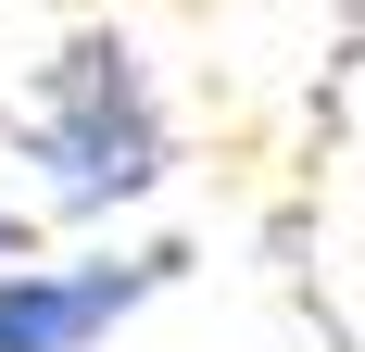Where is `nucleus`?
I'll list each match as a JSON object with an SVG mask.
<instances>
[{"label": "nucleus", "instance_id": "f257e3e1", "mask_svg": "<svg viewBox=\"0 0 365 352\" xmlns=\"http://www.w3.org/2000/svg\"><path fill=\"white\" fill-rule=\"evenodd\" d=\"M13 151L38 164L51 214H126V202H151L164 164H177V126H164V101H151L139 38L126 26H76L63 51L26 76Z\"/></svg>", "mask_w": 365, "mask_h": 352}, {"label": "nucleus", "instance_id": "f03ea898", "mask_svg": "<svg viewBox=\"0 0 365 352\" xmlns=\"http://www.w3.org/2000/svg\"><path fill=\"white\" fill-rule=\"evenodd\" d=\"M189 252L151 239V252H76V264H0V352H88L139 315L151 289H177Z\"/></svg>", "mask_w": 365, "mask_h": 352}, {"label": "nucleus", "instance_id": "7ed1b4c3", "mask_svg": "<svg viewBox=\"0 0 365 352\" xmlns=\"http://www.w3.org/2000/svg\"><path fill=\"white\" fill-rule=\"evenodd\" d=\"M0 264H26V214H0Z\"/></svg>", "mask_w": 365, "mask_h": 352}]
</instances>
